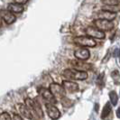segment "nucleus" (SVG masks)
I'll list each match as a JSON object with an SVG mask.
<instances>
[{"instance_id": "nucleus-1", "label": "nucleus", "mask_w": 120, "mask_h": 120, "mask_svg": "<svg viewBox=\"0 0 120 120\" xmlns=\"http://www.w3.org/2000/svg\"><path fill=\"white\" fill-rule=\"evenodd\" d=\"M62 76L69 79L75 80H83L88 78V73L82 71H78L75 69H67L62 72Z\"/></svg>"}, {"instance_id": "nucleus-2", "label": "nucleus", "mask_w": 120, "mask_h": 120, "mask_svg": "<svg viewBox=\"0 0 120 120\" xmlns=\"http://www.w3.org/2000/svg\"><path fill=\"white\" fill-rule=\"evenodd\" d=\"M24 104L27 106V108H29L32 112V114H34L35 116L39 119H42L43 117V113H42V107L40 106V104L35 101V100H33L32 98H26L24 99Z\"/></svg>"}, {"instance_id": "nucleus-3", "label": "nucleus", "mask_w": 120, "mask_h": 120, "mask_svg": "<svg viewBox=\"0 0 120 120\" xmlns=\"http://www.w3.org/2000/svg\"><path fill=\"white\" fill-rule=\"evenodd\" d=\"M94 25L97 29L102 31V32H108L114 28L115 24L112 21H108L105 19H95L94 20Z\"/></svg>"}, {"instance_id": "nucleus-4", "label": "nucleus", "mask_w": 120, "mask_h": 120, "mask_svg": "<svg viewBox=\"0 0 120 120\" xmlns=\"http://www.w3.org/2000/svg\"><path fill=\"white\" fill-rule=\"evenodd\" d=\"M74 42L82 47H95L97 45L96 41L89 36H78L74 38Z\"/></svg>"}, {"instance_id": "nucleus-5", "label": "nucleus", "mask_w": 120, "mask_h": 120, "mask_svg": "<svg viewBox=\"0 0 120 120\" xmlns=\"http://www.w3.org/2000/svg\"><path fill=\"white\" fill-rule=\"evenodd\" d=\"M49 90L53 95L55 98H61L66 95V90L63 89L61 85L58 83H52L49 87Z\"/></svg>"}, {"instance_id": "nucleus-6", "label": "nucleus", "mask_w": 120, "mask_h": 120, "mask_svg": "<svg viewBox=\"0 0 120 120\" xmlns=\"http://www.w3.org/2000/svg\"><path fill=\"white\" fill-rule=\"evenodd\" d=\"M85 32H86V34L89 37H91V38L104 39L106 37L105 33L102 32V31L98 30V29H97L95 26H88L85 29Z\"/></svg>"}, {"instance_id": "nucleus-7", "label": "nucleus", "mask_w": 120, "mask_h": 120, "mask_svg": "<svg viewBox=\"0 0 120 120\" xmlns=\"http://www.w3.org/2000/svg\"><path fill=\"white\" fill-rule=\"evenodd\" d=\"M0 18L3 19L5 21V23L7 24H12L16 20L15 15L7 9H1L0 10Z\"/></svg>"}, {"instance_id": "nucleus-8", "label": "nucleus", "mask_w": 120, "mask_h": 120, "mask_svg": "<svg viewBox=\"0 0 120 120\" xmlns=\"http://www.w3.org/2000/svg\"><path fill=\"white\" fill-rule=\"evenodd\" d=\"M70 64L71 65L73 68H75V70H78V71H89L91 70L92 65L88 63V62H84L81 60H71L70 61Z\"/></svg>"}, {"instance_id": "nucleus-9", "label": "nucleus", "mask_w": 120, "mask_h": 120, "mask_svg": "<svg viewBox=\"0 0 120 120\" xmlns=\"http://www.w3.org/2000/svg\"><path fill=\"white\" fill-rule=\"evenodd\" d=\"M39 93L40 95L43 98L44 100H46L47 103H51V104H55L57 102V99L53 97V95L51 93V91L49 90V89H45V88H40L39 90Z\"/></svg>"}, {"instance_id": "nucleus-10", "label": "nucleus", "mask_w": 120, "mask_h": 120, "mask_svg": "<svg viewBox=\"0 0 120 120\" xmlns=\"http://www.w3.org/2000/svg\"><path fill=\"white\" fill-rule=\"evenodd\" d=\"M45 108H46V110H47V114L52 119L56 120L60 116V113L59 111V109L56 107H54L52 104L46 103L45 104Z\"/></svg>"}, {"instance_id": "nucleus-11", "label": "nucleus", "mask_w": 120, "mask_h": 120, "mask_svg": "<svg viewBox=\"0 0 120 120\" xmlns=\"http://www.w3.org/2000/svg\"><path fill=\"white\" fill-rule=\"evenodd\" d=\"M17 109H18V111H19V113L22 115L23 116L26 117L27 119H30V120L34 119V116L32 114L31 110L27 108V106H26L25 104H22V103L18 104Z\"/></svg>"}, {"instance_id": "nucleus-12", "label": "nucleus", "mask_w": 120, "mask_h": 120, "mask_svg": "<svg viewBox=\"0 0 120 120\" xmlns=\"http://www.w3.org/2000/svg\"><path fill=\"white\" fill-rule=\"evenodd\" d=\"M74 56L78 59V60H86L90 58V52L88 49L86 48H79L78 50H76L74 52Z\"/></svg>"}, {"instance_id": "nucleus-13", "label": "nucleus", "mask_w": 120, "mask_h": 120, "mask_svg": "<svg viewBox=\"0 0 120 120\" xmlns=\"http://www.w3.org/2000/svg\"><path fill=\"white\" fill-rule=\"evenodd\" d=\"M61 86L63 87V89L65 90H68L69 92H76L79 90V86L75 82H72L71 80H63Z\"/></svg>"}, {"instance_id": "nucleus-14", "label": "nucleus", "mask_w": 120, "mask_h": 120, "mask_svg": "<svg viewBox=\"0 0 120 120\" xmlns=\"http://www.w3.org/2000/svg\"><path fill=\"white\" fill-rule=\"evenodd\" d=\"M116 14L115 13H111L106 11V10H101L97 14V19H105V20H108V21H112L116 18Z\"/></svg>"}, {"instance_id": "nucleus-15", "label": "nucleus", "mask_w": 120, "mask_h": 120, "mask_svg": "<svg viewBox=\"0 0 120 120\" xmlns=\"http://www.w3.org/2000/svg\"><path fill=\"white\" fill-rule=\"evenodd\" d=\"M24 6L23 5H19L16 3H10L7 6V10H9L10 12L15 13V14H20L24 11Z\"/></svg>"}, {"instance_id": "nucleus-16", "label": "nucleus", "mask_w": 120, "mask_h": 120, "mask_svg": "<svg viewBox=\"0 0 120 120\" xmlns=\"http://www.w3.org/2000/svg\"><path fill=\"white\" fill-rule=\"evenodd\" d=\"M102 10H106V11H108V12L116 14V13L119 12L120 7H119V5H112V6L105 5V6H102Z\"/></svg>"}, {"instance_id": "nucleus-17", "label": "nucleus", "mask_w": 120, "mask_h": 120, "mask_svg": "<svg viewBox=\"0 0 120 120\" xmlns=\"http://www.w3.org/2000/svg\"><path fill=\"white\" fill-rule=\"evenodd\" d=\"M111 110H112V106L110 105V103L108 102L106 105H105V107L103 108L102 110V114H101V117L102 118H105V117H107L109 113L111 112Z\"/></svg>"}, {"instance_id": "nucleus-18", "label": "nucleus", "mask_w": 120, "mask_h": 120, "mask_svg": "<svg viewBox=\"0 0 120 120\" xmlns=\"http://www.w3.org/2000/svg\"><path fill=\"white\" fill-rule=\"evenodd\" d=\"M109 98H110V101H111L113 106H116V105L117 104L118 96H117V94H116L115 91H110V92H109Z\"/></svg>"}, {"instance_id": "nucleus-19", "label": "nucleus", "mask_w": 120, "mask_h": 120, "mask_svg": "<svg viewBox=\"0 0 120 120\" xmlns=\"http://www.w3.org/2000/svg\"><path fill=\"white\" fill-rule=\"evenodd\" d=\"M60 103H61V105L63 106V107H65V108H70V107H71L72 105V102L71 99H69L68 98L66 97H62L61 98H60Z\"/></svg>"}, {"instance_id": "nucleus-20", "label": "nucleus", "mask_w": 120, "mask_h": 120, "mask_svg": "<svg viewBox=\"0 0 120 120\" xmlns=\"http://www.w3.org/2000/svg\"><path fill=\"white\" fill-rule=\"evenodd\" d=\"M104 5L112 6V5H119V0H101Z\"/></svg>"}, {"instance_id": "nucleus-21", "label": "nucleus", "mask_w": 120, "mask_h": 120, "mask_svg": "<svg viewBox=\"0 0 120 120\" xmlns=\"http://www.w3.org/2000/svg\"><path fill=\"white\" fill-rule=\"evenodd\" d=\"M112 78H113L114 81L116 84H119V72L117 71H116L112 73Z\"/></svg>"}, {"instance_id": "nucleus-22", "label": "nucleus", "mask_w": 120, "mask_h": 120, "mask_svg": "<svg viewBox=\"0 0 120 120\" xmlns=\"http://www.w3.org/2000/svg\"><path fill=\"white\" fill-rule=\"evenodd\" d=\"M0 120H12V117L7 112H4L0 114Z\"/></svg>"}, {"instance_id": "nucleus-23", "label": "nucleus", "mask_w": 120, "mask_h": 120, "mask_svg": "<svg viewBox=\"0 0 120 120\" xmlns=\"http://www.w3.org/2000/svg\"><path fill=\"white\" fill-rule=\"evenodd\" d=\"M104 74H101V75H99L98 77V79H97V83L98 84V86L99 85H101V86H103L104 85V81H102L103 79H104Z\"/></svg>"}, {"instance_id": "nucleus-24", "label": "nucleus", "mask_w": 120, "mask_h": 120, "mask_svg": "<svg viewBox=\"0 0 120 120\" xmlns=\"http://www.w3.org/2000/svg\"><path fill=\"white\" fill-rule=\"evenodd\" d=\"M14 3H16V4H19V5H24L28 2V0H13Z\"/></svg>"}, {"instance_id": "nucleus-25", "label": "nucleus", "mask_w": 120, "mask_h": 120, "mask_svg": "<svg viewBox=\"0 0 120 120\" xmlns=\"http://www.w3.org/2000/svg\"><path fill=\"white\" fill-rule=\"evenodd\" d=\"M14 120H23V118L20 116V115L14 114Z\"/></svg>"}, {"instance_id": "nucleus-26", "label": "nucleus", "mask_w": 120, "mask_h": 120, "mask_svg": "<svg viewBox=\"0 0 120 120\" xmlns=\"http://www.w3.org/2000/svg\"><path fill=\"white\" fill-rule=\"evenodd\" d=\"M116 116L119 117V110H118V109H117V111H116Z\"/></svg>"}, {"instance_id": "nucleus-27", "label": "nucleus", "mask_w": 120, "mask_h": 120, "mask_svg": "<svg viewBox=\"0 0 120 120\" xmlns=\"http://www.w3.org/2000/svg\"><path fill=\"white\" fill-rule=\"evenodd\" d=\"M0 26H1V18H0Z\"/></svg>"}]
</instances>
